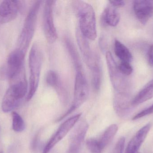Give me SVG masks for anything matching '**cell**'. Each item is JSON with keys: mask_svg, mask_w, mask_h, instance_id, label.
Segmentation results:
<instances>
[{"mask_svg": "<svg viewBox=\"0 0 153 153\" xmlns=\"http://www.w3.org/2000/svg\"><path fill=\"white\" fill-rule=\"evenodd\" d=\"M120 72L124 75H129L132 73L133 68L128 62H121L118 66Z\"/></svg>", "mask_w": 153, "mask_h": 153, "instance_id": "obj_22", "label": "cell"}, {"mask_svg": "<svg viewBox=\"0 0 153 153\" xmlns=\"http://www.w3.org/2000/svg\"><path fill=\"white\" fill-rule=\"evenodd\" d=\"M118 130V127L113 124L110 126L104 131L100 138L98 140L102 151L111 143Z\"/></svg>", "mask_w": 153, "mask_h": 153, "instance_id": "obj_17", "label": "cell"}, {"mask_svg": "<svg viewBox=\"0 0 153 153\" xmlns=\"http://www.w3.org/2000/svg\"><path fill=\"white\" fill-rule=\"evenodd\" d=\"M42 61L43 55L40 46L37 43H35L30 49L29 57V89L27 97V101H29L32 99L38 88Z\"/></svg>", "mask_w": 153, "mask_h": 153, "instance_id": "obj_3", "label": "cell"}, {"mask_svg": "<svg viewBox=\"0 0 153 153\" xmlns=\"http://www.w3.org/2000/svg\"><path fill=\"white\" fill-rule=\"evenodd\" d=\"M46 81L48 85L55 89L61 82L58 74L53 70L48 72L46 76Z\"/></svg>", "mask_w": 153, "mask_h": 153, "instance_id": "obj_20", "label": "cell"}, {"mask_svg": "<svg viewBox=\"0 0 153 153\" xmlns=\"http://www.w3.org/2000/svg\"><path fill=\"white\" fill-rule=\"evenodd\" d=\"M151 127V124H148L138 130L129 141L125 153H138L139 149L150 132Z\"/></svg>", "mask_w": 153, "mask_h": 153, "instance_id": "obj_13", "label": "cell"}, {"mask_svg": "<svg viewBox=\"0 0 153 153\" xmlns=\"http://www.w3.org/2000/svg\"><path fill=\"white\" fill-rule=\"evenodd\" d=\"M86 146L88 150L92 153H102V150L99 141L95 138H90L86 141Z\"/></svg>", "mask_w": 153, "mask_h": 153, "instance_id": "obj_21", "label": "cell"}, {"mask_svg": "<svg viewBox=\"0 0 153 153\" xmlns=\"http://www.w3.org/2000/svg\"><path fill=\"white\" fill-rule=\"evenodd\" d=\"M114 51L116 56L121 62L130 63L133 56L132 54L126 46L118 40H116L114 43Z\"/></svg>", "mask_w": 153, "mask_h": 153, "instance_id": "obj_18", "label": "cell"}, {"mask_svg": "<svg viewBox=\"0 0 153 153\" xmlns=\"http://www.w3.org/2000/svg\"><path fill=\"white\" fill-rule=\"evenodd\" d=\"M148 57L149 65L153 66V44L150 46L149 49Z\"/></svg>", "mask_w": 153, "mask_h": 153, "instance_id": "obj_26", "label": "cell"}, {"mask_svg": "<svg viewBox=\"0 0 153 153\" xmlns=\"http://www.w3.org/2000/svg\"><path fill=\"white\" fill-rule=\"evenodd\" d=\"M56 1H47L43 11V25L45 37L49 43H53L58 37L54 21L53 9Z\"/></svg>", "mask_w": 153, "mask_h": 153, "instance_id": "obj_5", "label": "cell"}, {"mask_svg": "<svg viewBox=\"0 0 153 153\" xmlns=\"http://www.w3.org/2000/svg\"><path fill=\"white\" fill-rule=\"evenodd\" d=\"M152 113H153V104L150 107H147V108L141 111V112H139L138 114H137L135 116H134L132 119L133 120H137V119L142 118L146 116L151 115Z\"/></svg>", "mask_w": 153, "mask_h": 153, "instance_id": "obj_24", "label": "cell"}, {"mask_svg": "<svg viewBox=\"0 0 153 153\" xmlns=\"http://www.w3.org/2000/svg\"><path fill=\"white\" fill-rule=\"evenodd\" d=\"M0 153H4L3 152H0Z\"/></svg>", "mask_w": 153, "mask_h": 153, "instance_id": "obj_27", "label": "cell"}, {"mask_svg": "<svg viewBox=\"0 0 153 153\" xmlns=\"http://www.w3.org/2000/svg\"><path fill=\"white\" fill-rule=\"evenodd\" d=\"M106 58L110 79L116 93H128V87L124 75L120 72L118 66L111 52L106 53Z\"/></svg>", "mask_w": 153, "mask_h": 153, "instance_id": "obj_4", "label": "cell"}, {"mask_svg": "<svg viewBox=\"0 0 153 153\" xmlns=\"http://www.w3.org/2000/svg\"><path fill=\"white\" fill-rule=\"evenodd\" d=\"M101 20L102 23L104 26L115 27L119 22L120 15L117 8L110 4L102 12Z\"/></svg>", "mask_w": 153, "mask_h": 153, "instance_id": "obj_14", "label": "cell"}, {"mask_svg": "<svg viewBox=\"0 0 153 153\" xmlns=\"http://www.w3.org/2000/svg\"><path fill=\"white\" fill-rule=\"evenodd\" d=\"M41 3L42 1H36L30 7L18 38L17 49L25 54L34 37Z\"/></svg>", "mask_w": 153, "mask_h": 153, "instance_id": "obj_2", "label": "cell"}, {"mask_svg": "<svg viewBox=\"0 0 153 153\" xmlns=\"http://www.w3.org/2000/svg\"><path fill=\"white\" fill-rule=\"evenodd\" d=\"M77 44L83 57L84 60L90 70L100 64V57L91 48L88 39L81 33L79 28L76 31Z\"/></svg>", "mask_w": 153, "mask_h": 153, "instance_id": "obj_7", "label": "cell"}, {"mask_svg": "<svg viewBox=\"0 0 153 153\" xmlns=\"http://www.w3.org/2000/svg\"><path fill=\"white\" fill-rule=\"evenodd\" d=\"M12 119V128L13 131L20 133L24 131L25 128V123L21 116L15 111L11 113Z\"/></svg>", "mask_w": 153, "mask_h": 153, "instance_id": "obj_19", "label": "cell"}, {"mask_svg": "<svg viewBox=\"0 0 153 153\" xmlns=\"http://www.w3.org/2000/svg\"><path fill=\"white\" fill-rule=\"evenodd\" d=\"M81 114H78L65 121L57 129L54 134L50 138L44 148L43 153H49L52 149L65 137V136L74 127L81 117Z\"/></svg>", "mask_w": 153, "mask_h": 153, "instance_id": "obj_8", "label": "cell"}, {"mask_svg": "<svg viewBox=\"0 0 153 153\" xmlns=\"http://www.w3.org/2000/svg\"><path fill=\"white\" fill-rule=\"evenodd\" d=\"M110 4L114 7H122L125 4V2L124 1H120V0H115V1H109Z\"/></svg>", "mask_w": 153, "mask_h": 153, "instance_id": "obj_25", "label": "cell"}, {"mask_svg": "<svg viewBox=\"0 0 153 153\" xmlns=\"http://www.w3.org/2000/svg\"><path fill=\"white\" fill-rule=\"evenodd\" d=\"M134 10L138 21L143 25H145L153 15V1H134Z\"/></svg>", "mask_w": 153, "mask_h": 153, "instance_id": "obj_11", "label": "cell"}, {"mask_svg": "<svg viewBox=\"0 0 153 153\" xmlns=\"http://www.w3.org/2000/svg\"><path fill=\"white\" fill-rule=\"evenodd\" d=\"M20 102L21 100L15 98L7 90L2 101V110L5 113L10 112L17 107Z\"/></svg>", "mask_w": 153, "mask_h": 153, "instance_id": "obj_16", "label": "cell"}, {"mask_svg": "<svg viewBox=\"0 0 153 153\" xmlns=\"http://www.w3.org/2000/svg\"><path fill=\"white\" fill-rule=\"evenodd\" d=\"M88 128L85 121H81L76 126L70 137L68 153H79Z\"/></svg>", "mask_w": 153, "mask_h": 153, "instance_id": "obj_10", "label": "cell"}, {"mask_svg": "<svg viewBox=\"0 0 153 153\" xmlns=\"http://www.w3.org/2000/svg\"><path fill=\"white\" fill-rule=\"evenodd\" d=\"M22 7V1H2L0 4V22L7 23L14 20Z\"/></svg>", "mask_w": 153, "mask_h": 153, "instance_id": "obj_9", "label": "cell"}, {"mask_svg": "<svg viewBox=\"0 0 153 153\" xmlns=\"http://www.w3.org/2000/svg\"><path fill=\"white\" fill-rule=\"evenodd\" d=\"M73 8L79 22V28L83 36L94 40L97 37L95 12L91 5L82 1H74Z\"/></svg>", "mask_w": 153, "mask_h": 153, "instance_id": "obj_1", "label": "cell"}, {"mask_svg": "<svg viewBox=\"0 0 153 153\" xmlns=\"http://www.w3.org/2000/svg\"><path fill=\"white\" fill-rule=\"evenodd\" d=\"M25 54L16 49L9 55L6 63L4 65L6 70L7 80L9 81L25 71Z\"/></svg>", "mask_w": 153, "mask_h": 153, "instance_id": "obj_6", "label": "cell"}, {"mask_svg": "<svg viewBox=\"0 0 153 153\" xmlns=\"http://www.w3.org/2000/svg\"><path fill=\"white\" fill-rule=\"evenodd\" d=\"M126 138L121 137L119 139L111 153H123L125 148Z\"/></svg>", "mask_w": 153, "mask_h": 153, "instance_id": "obj_23", "label": "cell"}, {"mask_svg": "<svg viewBox=\"0 0 153 153\" xmlns=\"http://www.w3.org/2000/svg\"><path fill=\"white\" fill-rule=\"evenodd\" d=\"M140 153V152H138V153Z\"/></svg>", "mask_w": 153, "mask_h": 153, "instance_id": "obj_29", "label": "cell"}, {"mask_svg": "<svg viewBox=\"0 0 153 153\" xmlns=\"http://www.w3.org/2000/svg\"><path fill=\"white\" fill-rule=\"evenodd\" d=\"M131 101L129 93H116L113 100V107L116 113L120 117H125L129 112Z\"/></svg>", "mask_w": 153, "mask_h": 153, "instance_id": "obj_12", "label": "cell"}, {"mask_svg": "<svg viewBox=\"0 0 153 153\" xmlns=\"http://www.w3.org/2000/svg\"><path fill=\"white\" fill-rule=\"evenodd\" d=\"M0 91H1V87H0Z\"/></svg>", "mask_w": 153, "mask_h": 153, "instance_id": "obj_28", "label": "cell"}, {"mask_svg": "<svg viewBox=\"0 0 153 153\" xmlns=\"http://www.w3.org/2000/svg\"><path fill=\"white\" fill-rule=\"evenodd\" d=\"M153 98V79L137 94L131 101L132 107L137 106Z\"/></svg>", "mask_w": 153, "mask_h": 153, "instance_id": "obj_15", "label": "cell"}]
</instances>
